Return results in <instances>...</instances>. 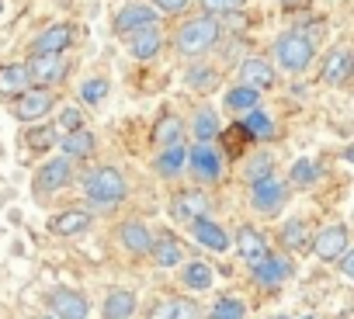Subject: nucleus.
Returning <instances> with one entry per match:
<instances>
[{
    "instance_id": "21",
    "label": "nucleus",
    "mask_w": 354,
    "mask_h": 319,
    "mask_svg": "<svg viewBox=\"0 0 354 319\" xmlns=\"http://www.w3.org/2000/svg\"><path fill=\"white\" fill-rule=\"evenodd\" d=\"M149 319H205V312L195 298H167L149 309Z\"/></svg>"
},
{
    "instance_id": "19",
    "label": "nucleus",
    "mask_w": 354,
    "mask_h": 319,
    "mask_svg": "<svg viewBox=\"0 0 354 319\" xmlns=\"http://www.w3.org/2000/svg\"><path fill=\"white\" fill-rule=\"evenodd\" d=\"M240 84L261 94V90L274 87V66L268 59H261V56H250V59L240 63Z\"/></svg>"
},
{
    "instance_id": "26",
    "label": "nucleus",
    "mask_w": 354,
    "mask_h": 319,
    "mask_svg": "<svg viewBox=\"0 0 354 319\" xmlns=\"http://www.w3.org/2000/svg\"><path fill=\"white\" fill-rule=\"evenodd\" d=\"M136 291L129 288H111L104 295V305H101V319H132L136 316Z\"/></svg>"
},
{
    "instance_id": "15",
    "label": "nucleus",
    "mask_w": 354,
    "mask_h": 319,
    "mask_svg": "<svg viewBox=\"0 0 354 319\" xmlns=\"http://www.w3.org/2000/svg\"><path fill=\"white\" fill-rule=\"evenodd\" d=\"M188 233H192V240H195L198 246H205V250H212V253H226V250L233 246L230 233H226V229H223V226H219L212 215L188 222Z\"/></svg>"
},
{
    "instance_id": "40",
    "label": "nucleus",
    "mask_w": 354,
    "mask_h": 319,
    "mask_svg": "<svg viewBox=\"0 0 354 319\" xmlns=\"http://www.w3.org/2000/svg\"><path fill=\"white\" fill-rule=\"evenodd\" d=\"M216 84H219V73H216L212 66H195V70H188V87L209 90V87H216Z\"/></svg>"
},
{
    "instance_id": "20",
    "label": "nucleus",
    "mask_w": 354,
    "mask_h": 319,
    "mask_svg": "<svg viewBox=\"0 0 354 319\" xmlns=\"http://www.w3.org/2000/svg\"><path fill=\"white\" fill-rule=\"evenodd\" d=\"M160 46H163V32H160V28H142V32L125 35V52H129L132 59H139V63L153 59V56L160 52Z\"/></svg>"
},
{
    "instance_id": "37",
    "label": "nucleus",
    "mask_w": 354,
    "mask_h": 319,
    "mask_svg": "<svg viewBox=\"0 0 354 319\" xmlns=\"http://www.w3.org/2000/svg\"><path fill=\"white\" fill-rule=\"evenodd\" d=\"M243 174H247L250 184H257V181H264V177H274V156H268V153H254V156L247 160Z\"/></svg>"
},
{
    "instance_id": "42",
    "label": "nucleus",
    "mask_w": 354,
    "mask_h": 319,
    "mask_svg": "<svg viewBox=\"0 0 354 319\" xmlns=\"http://www.w3.org/2000/svg\"><path fill=\"white\" fill-rule=\"evenodd\" d=\"M59 128H66V132L84 128V115H80V108H66V111L59 115Z\"/></svg>"
},
{
    "instance_id": "3",
    "label": "nucleus",
    "mask_w": 354,
    "mask_h": 319,
    "mask_svg": "<svg viewBox=\"0 0 354 319\" xmlns=\"http://www.w3.org/2000/svg\"><path fill=\"white\" fill-rule=\"evenodd\" d=\"M313 56H316V42L306 32H299V28L278 35V42H274V59L288 73H306L309 63H313Z\"/></svg>"
},
{
    "instance_id": "13",
    "label": "nucleus",
    "mask_w": 354,
    "mask_h": 319,
    "mask_svg": "<svg viewBox=\"0 0 354 319\" xmlns=\"http://www.w3.org/2000/svg\"><path fill=\"white\" fill-rule=\"evenodd\" d=\"M77 42V28L59 21V25H49L46 32H39L32 39V52H42V56H63L70 46Z\"/></svg>"
},
{
    "instance_id": "9",
    "label": "nucleus",
    "mask_w": 354,
    "mask_h": 319,
    "mask_svg": "<svg viewBox=\"0 0 354 319\" xmlns=\"http://www.w3.org/2000/svg\"><path fill=\"white\" fill-rule=\"evenodd\" d=\"M115 240L125 253L132 257H149V246H153V229L142 222V219H122L118 229H115Z\"/></svg>"
},
{
    "instance_id": "32",
    "label": "nucleus",
    "mask_w": 354,
    "mask_h": 319,
    "mask_svg": "<svg viewBox=\"0 0 354 319\" xmlns=\"http://www.w3.org/2000/svg\"><path fill=\"white\" fill-rule=\"evenodd\" d=\"M219 139H223V156H230V160H240L243 156V146L250 142V135L243 132V125L236 122V125H230V128H219Z\"/></svg>"
},
{
    "instance_id": "11",
    "label": "nucleus",
    "mask_w": 354,
    "mask_h": 319,
    "mask_svg": "<svg viewBox=\"0 0 354 319\" xmlns=\"http://www.w3.org/2000/svg\"><path fill=\"white\" fill-rule=\"evenodd\" d=\"M288 202V188L278 181V177H264L257 184H250V205L261 212V215H274L281 212Z\"/></svg>"
},
{
    "instance_id": "1",
    "label": "nucleus",
    "mask_w": 354,
    "mask_h": 319,
    "mask_svg": "<svg viewBox=\"0 0 354 319\" xmlns=\"http://www.w3.org/2000/svg\"><path fill=\"white\" fill-rule=\"evenodd\" d=\"M80 188H84V198L97 209H111L118 202H125L129 195V184H125V174L118 167H94L80 177Z\"/></svg>"
},
{
    "instance_id": "27",
    "label": "nucleus",
    "mask_w": 354,
    "mask_h": 319,
    "mask_svg": "<svg viewBox=\"0 0 354 319\" xmlns=\"http://www.w3.org/2000/svg\"><path fill=\"white\" fill-rule=\"evenodd\" d=\"M185 156H188V146L185 142H177V146H163L160 156L153 160V171L160 177H177L185 171Z\"/></svg>"
},
{
    "instance_id": "39",
    "label": "nucleus",
    "mask_w": 354,
    "mask_h": 319,
    "mask_svg": "<svg viewBox=\"0 0 354 319\" xmlns=\"http://www.w3.org/2000/svg\"><path fill=\"white\" fill-rule=\"evenodd\" d=\"M108 80L104 77H87L84 84H80V101L84 104H91V108H97V104H104V97H108Z\"/></svg>"
},
{
    "instance_id": "29",
    "label": "nucleus",
    "mask_w": 354,
    "mask_h": 319,
    "mask_svg": "<svg viewBox=\"0 0 354 319\" xmlns=\"http://www.w3.org/2000/svg\"><path fill=\"white\" fill-rule=\"evenodd\" d=\"M188 128H192L195 142H216V139H219V128H223V122H219L216 108H198Z\"/></svg>"
},
{
    "instance_id": "2",
    "label": "nucleus",
    "mask_w": 354,
    "mask_h": 319,
    "mask_svg": "<svg viewBox=\"0 0 354 319\" xmlns=\"http://www.w3.org/2000/svg\"><path fill=\"white\" fill-rule=\"evenodd\" d=\"M219 35H223L219 21H216L212 14H205V18H195V21H188V25L177 28L174 49L181 52V56H188V59H198V56H205L209 49H216Z\"/></svg>"
},
{
    "instance_id": "25",
    "label": "nucleus",
    "mask_w": 354,
    "mask_h": 319,
    "mask_svg": "<svg viewBox=\"0 0 354 319\" xmlns=\"http://www.w3.org/2000/svg\"><path fill=\"white\" fill-rule=\"evenodd\" d=\"M56 146H63L66 160H91L94 149H97V139H94V132H87V128H73V132H63Z\"/></svg>"
},
{
    "instance_id": "22",
    "label": "nucleus",
    "mask_w": 354,
    "mask_h": 319,
    "mask_svg": "<svg viewBox=\"0 0 354 319\" xmlns=\"http://www.w3.org/2000/svg\"><path fill=\"white\" fill-rule=\"evenodd\" d=\"M149 257L156 267H181L185 264V250L170 233H153V246H149Z\"/></svg>"
},
{
    "instance_id": "33",
    "label": "nucleus",
    "mask_w": 354,
    "mask_h": 319,
    "mask_svg": "<svg viewBox=\"0 0 354 319\" xmlns=\"http://www.w3.org/2000/svg\"><path fill=\"white\" fill-rule=\"evenodd\" d=\"M257 101H261V94H257V90H250V87H243V84H236V87H230V90H226V108H230V111H236V115L254 111V108H257Z\"/></svg>"
},
{
    "instance_id": "47",
    "label": "nucleus",
    "mask_w": 354,
    "mask_h": 319,
    "mask_svg": "<svg viewBox=\"0 0 354 319\" xmlns=\"http://www.w3.org/2000/svg\"><path fill=\"white\" fill-rule=\"evenodd\" d=\"M274 319H288V316H274Z\"/></svg>"
},
{
    "instance_id": "34",
    "label": "nucleus",
    "mask_w": 354,
    "mask_h": 319,
    "mask_svg": "<svg viewBox=\"0 0 354 319\" xmlns=\"http://www.w3.org/2000/svg\"><path fill=\"white\" fill-rule=\"evenodd\" d=\"M240 125H243V132H247L250 139H271V135H274V122H271L261 108L247 111V115L240 118Z\"/></svg>"
},
{
    "instance_id": "14",
    "label": "nucleus",
    "mask_w": 354,
    "mask_h": 319,
    "mask_svg": "<svg viewBox=\"0 0 354 319\" xmlns=\"http://www.w3.org/2000/svg\"><path fill=\"white\" fill-rule=\"evenodd\" d=\"M49 309L56 312V319H87L91 316V302L77 288H53L49 291Z\"/></svg>"
},
{
    "instance_id": "4",
    "label": "nucleus",
    "mask_w": 354,
    "mask_h": 319,
    "mask_svg": "<svg viewBox=\"0 0 354 319\" xmlns=\"http://www.w3.org/2000/svg\"><path fill=\"white\" fill-rule=\"evenodd\" d=\"M32 184H35V195H39V198L70 188V184H73V160L53 156L49 164H42V167L35 171V181H32Z\"/></svg>"
},
{
    "instance_id": "7",
    "label": "nucleus",
    "mask_w": 354,
    "mask_h": 319,
    "mask_svg": "<svg viewBox=\"0 0 354 319\" xmlns=\"http://www.w3.org/2000/svg\"><path fill=\"white\" fill-rule=\"evenodd\" d=\"M212 212V198L202 191V188H188V191H177L170 198V215L177 222H195V219H205Z\"/></svg>"
},
{
    "instance_id": "16",
    "label": "nucleus",
    "mask_w": 354,
    "mask_h": 319,
    "mask_svg": "<svg viewBox=\"0 0 354 319\" xmlns=\"http://www.w3.org/2000/svg\"><path fill=\"white\" fill-rule=\"evenodd\" d=\"M156 21H160L156 8H149V4H125L115 14V32L118 35H132V32H142V28H156Z\"/></svg>"
},
{
    "instance_id": "48",
    "label": "nucleus",
    "mask_w": 354,
    "mask_h": 319,
    "mask_svg": "<svg viewBox=\"0 0 354 319\" xmlns=\"http://www.w3.org/2000/svg\"><path fill=\"white\" fill-rule=\"evenodd\" d=\"M0 11H4V0H0Z\"/></svg>"
},
{
    "instance_id": "38",
    "label": "nucleus",
    "mask_w": 354,
    "mask_h": 319,
    "mask_svg": "<svg viewBox=\"0 0 354 319\" xmlns=\"http://www.w3.org/2000/svg\"><path fill=\"white\" fill-rule=\"evenodd\" d=\"M209 316H212V319H247V305H243L236 295H219Z\"/></svg>"
},
{
    "instance_id": "23",
    "label": "nucleus",
    "mask_w": 354,
    "mask_h": 319,
    "mask_svg": "<svg viewBox=\"0 0 354 319\" xmlns=\"http://www.w3.org/2000/svg\"><path fill=\"white\" fill-rule=\"evenodd\" d=\"M347 77H351V52H347L344 46H337V49L326 52L323 70H319V80H323L326 87H340Z\"/></svg>"
},
{
    "instance_id": "17",
    "label": "nucleus",
    "mask_w": 354,
    "mask_h": 319,
    "mask_svg": "<svg viewBox=\"0 0 354 319\" xmlns=\"http://www.w3.org/2000/svg\"><path fill=\"white\" fill-rule=\"evenodd\" d=\"M91 226H94V215H91L87 209H63V212H56V215L49 219V233H53V236H63V240L80 236V233H87Z\"/></svg>"
},
{
    "instance_id": "36",
    "label": "nucleus",
    "mask_w": 354,
    "mask_h": 319,
    "mask_svg": "<svg viewBox=\"0 0 354 319\" xmlns=\"http://www.w3.org/2000/svg\"><path fill=\"white\" fill-rule=\"evenodd\" d=\"M288 181H292V184H299V188H313V184L319 181V167H316V160H309V156L295 160L292 171H288Z\"/></svg>"
},
{
    "instance_id": "6",
    "label": "nucleus",
    "mask_w": 354,
    "mask_h": 319,
    "mask_svg": "<svg viewBox=\"0 0 354 319\" xmlns=\"http://www.w3.org/2000/svg\"><path fill=\"white\" fill-rule=\"evenodd\" d=\"M309 246H313V253H316L323 264H333V260H340V257L351 250V233H347L344 222H333V226L313 233V243H309Z\"/></svg>"
},
{
    "instance_id": "31",
    "label": "nucleus",
    "mask_w": 354,
    "mask_h": 319,
    "mask_svg": "<svg viewBox=\"0 0 354 319\" xmlns=\"http://www.w3.org/2000/svg\"><path fill=\"white\" fill-rule=\"evenodd\" d=\"M181 281L192 291H205V288H212V267L205 260H188V264H181Z\"/></svg>"
},
{
    "instance_id": "5",
    "label": "nucleus",
    "mask_w": 354,
    "mask_h": 319,
    "mask_svg": "<svg viewBox=\"0 0 354 319\" xmlns=\"http://www.w3.org/2000/svg\"><path fill=\"white\" fill-rule=\"evenodd\" d=\"M223 153L212 146V142H195L192 149H188V156H185V164L192 167V174L202 181V184H216L219 177H223Z\"/></svg>"
},
{
    "instance_id": "43",
    "label": "nucleus",
    "mask_w": 354,
    "mask_h": 319,
    "mask_svg": "<svg viewBox=\"0 0 354 319\" xmlns=\"http://www.w3.org/2000/svg\"><path fill=\"white\" fill-rule=\"evenodd\" d=\"M156 4V11H163V14H177V11H185L192 0H153Z\"/></svg>"
},
{
    "instance_id": "30",
    "label": "nucleus",
    "mask_w": 354,
    "mask_h": 319,
    "mask_svg": "<svg viewBox=\"0 0 354 319\" xmlns=\"http://www.w3.org/2000/svg\"><path fill=\"white\" fill-rule=\"evenodd\" d=\"M21 90H28L25 63H8V66H0V94H4V97H18Z\"/></svg>"
},
{
    "instance_id": "46",
    "label": "nucleus",
    "mask_w": 354,
    "mask_h": 319,
    "mask_svg": "<svg viewBox=\"0 0 354 319\" xmlns=\"http://www.w3.org/2000/svg\"><path fill=\"white\" fill-rule=\"evenodd\" d=\"M302 319H316V316H302Z\"/></svg>"
},
{
    "instance_id": "12",
    "label": "nucleus",
    "mask_w": 354,
    "mask_h": 319,
    "mask_svg": "<svg viewBox=\"0 0 354 319\" xmlns=\"http://www.w3.org/2000/svg\"><path fill=\"white\" fill-rule=\"evenodd\" d=\"M53 104H56L53 90H46V87H28V90H21L18 101H15V118H18V122H39V118H46V115L53 111Z\"/></svg>"
},
{
    "instance_id": "45",
    "label": "nucleus",
    "mask_w": 354,
    "mask_h": 319,
    "mask_svg": "<svg viewBox=\"0 0 354 319\" xmlns=\"http://www.w3.org/2000/svg\"><path fill=\"white\" fill-rule=\"evenodd\" d=\"M281 4H285V8H295V4H302V0H281Z\"/></svg>"
},
{
    "instance_id": "8",
    "label": "nucleus",
    "mask_w": 354,
    "mask_h": 319,
    "mask_svg": "<svg viewBox=\"0 0 354 319\" xmlns=\"http://www.w3.org/2000/svg\"><path fill=\"white\" fill-rule=\"evenodd\" d=\"M25 73H28V84L32 87H53L66 77V59L63 56H42V52H32V59L25 63Z\"/></svg>"
},
{
    "instance_id": "41",
    "label": "nucleus",
    "mask_w": 354,
    "mask_h": 319,
    "mask_svg": "<svg viewBox=\"0 0 354 319\" xmlns=\"http://www.w3.org/2000/svg\"><path fill=\"white\" fill-rule=\"evenodd\" d=\"M243 4V0H202V8L209 14H226V11H236Z\"/></svg>"
},
{
    "instance_id": "18",
    "label": "nucleus",
    "mask_w": 354,
    "mask_h": 319,
    "mask_svg": "<svg viewBox=\"0 0 354 319\" xmlns=\"http://www.w3.org/2000/svg\"><path fill=\"white\" fill-rule=\"evenodd\" d=\"M233 246H236V253H240L247 264H254V260H261V257L271 253V243L264 240V233H261L257 226H240L236 236H233Z\"/></svg>"
},
{
    "instance_id": "44",
    "label": "nucleus",
    "mask_w": 354,
    "mask_h": 319,
    "mask_svg": "<svg viewBox=\"0 0 354 319\" xmlns=\"http://www.w3.org/2000/svg\"><path fill=\"white\" fill-rule=\"evenodd\" d=\"M340 271H344V278H351V274H354V253H351V250L340 257Z\"/></svg>"
},
{
    "instance_id": "28",
    "label": "nucleus",
    "mask_w": 354,
    "mask_h": 319,
    "mask_svg": "<svg viewBox=\"0 0 354 319\" xmlns=\"http://www.w3.org/2000/svg\"><path fill=\"white\" fill-rule=\"evenodd\" d=\"M185 132H188V125H185L181 115H163L156 122V128H153V142L160 149L163 146H177V142H185Z\"/></svg>"
},
{
    "instance_id": "35",
    "label": "nucleus",
    "mask_w": 354,
    "mask_h": 319,
    "mask_svg": "<svg viewBox=\"0 0 354 319\" xmlns=\"http://www.w3.org/2000/svg\"><path fill=\"white\" fill-rule=\"evenodd\" d=\"M59 142V132L53 125H35V128H25V146L32 153H49L53 146Z\"/></svg>"
},
{
    "instance_id": "24",
    "label": "nucleus",
    "mask_w": 354,
    "mask_h": 319,
    "mask_svg": "<svg viewBox=\"0 0 354 319\" xmlns=\"http://www.w3.org/2000/svg\"><path fill=\"white\" fill-rule=\"evenodd\" d=\"M278 243H281V250H288V253H306L309 243H313L309 222H306V219H288V222L278 229Z\"/></svg>"
},
{
    "instance_id": "10",
    "label": "nucleus",
    "mask_w": 354,
    "mask_h": 319,
    "mask_svg": "<svg viewBox=\"0 0 354 319\" xmlns=\"http://www.w3.org/2000/svg\"><path fill=\"white\" fill-rule=\"evenodd\" d=\"M292 274H295V267H292V260L281 257V253H268V257H261V260L250 264V278H254L261 288H278V284H285Z\"/></svg>"
}]
</instances>
